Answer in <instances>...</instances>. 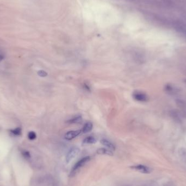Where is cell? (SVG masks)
Segmentation results:
<instances>
[{"label": "cell", "mask_w": 186, "mask_h": 186, "mask_svg": "<svg viewBox=\"0 0 186 186\" xmlns=\"http://www.w3.org/2000/svg\"><path fill=\"white\" fill-rule=\"evenodd\" d=\"M93 129V124L92 123H87L83 126V129L82 130V132L84 133H87L88 132H90Z\"/></svg>", "instance_id": "52a82bcc"}, {"label": "cell", "mask_w": 186, "mask_h": 186, "mask_svg": "<svg viewBox=\"0 0 186 186\" xmlns=\"http://www.w3.org/2000/svg\"><path fill=\"white\" fill-rule=\"evenodd\" d=\"M133 97L136 100L139 102H145L149 101V97L148 96V95L143 92L138 91L134 92L133 93Z\"/></svg>", "instance_id": "7a4b0ae2"}, {"label": "cell", "mask_w": 186, "mask_h": 186, "mask_svg": "<svg viewBox=\"0 0 186 186\" xmlns=\"http://www.w3.org/2000/svg\"><path fill=\"white\" fill-rule=\"evenodd\" d=\"M38 75L40 77L44 78V77H46L47 76V73L44 70H39L38 72Z\"/></svg>", "instance_id": "5bb4252c"}, {"label": "cell", "mask_w": 186, "mask_h": 186, "mask_svg": "<svg viewBox=\"0 0 186 186\" xmlns=\"http://www.w3.org/2000/svg\"><path fill=\"white\" fill-rule=\"evenodd\" d=\"M82 121V117L81 115H78L76 117L71 119L67 121V123L70 124L72 123H79Z\"/></svg>", "instance_id": "9c48e42d"}, {"label": "cell", "mask_w": 186, "mask_h": 186, "mask_svg": "<svg viewBox=\"0 0 186 186\" xmlns=\"http://www.w3.org/2000/svg\"><path fill=\"white\" fill-rule=\"evenodd\" d=\"M84 89L87 90V91L90 92V88L89 87V86H88V85H87V84H84Z\"/></svg>", "instance_id": "2e32d148"}, {"label": "cell", "mask_w": 186, "mask_h": 186, "mask_svg": "<svg viewBox=\"0 0 186 186\" xmlns=\"http://www.w3.org/2000/svg\"><path fill=\"white\" fill-rule=\"evenodd\" d=\"M180 156L182 160L186 163V150L182 149L180 151Z\"/></svg>", "instance_id": "8fae6325"}, {"label": "cell", "mask_w": 186, "mask_h": 186, "mask_svg": "<svg viewBox=\"0 0 186 186\" xmlns=\"http://www.w3.org/2000/svg\"><path fill=\"white\" fill-rule=\"evenodd\" d=\"M28 137L30 140H34L37 137V135L35 132L31 131V132H29Z\"/></svg>", "instance_id": "4fadbf2b"}, {"label": "cell", "mask_w": 186, "mask_h": 186, "mask_svg": "<svg viewBox=\"0 0 186 186\" xmlns=\"http://www.w3.org/2000/svg\"><path fill=\"white\" fill-rule=\"evenodd\" d=\"M97 140L94 137L89 136L88 137L86 138L83 141V143L85 144H95L96 143Z\"/></svg>", "instance_id": "30bf717a"}, {"label": "cell", "mask_w": 186, "mask_h": 186, "mask_svg": "<svg viewBox=\"0 0 186 186\" xmlns=\"http://www.w3.org/2000/svg\"><path fill=\"white\" fill-rule=\"evenodd\" d=\"M81 132H82V130L69 131V132H67L65 135V139L66 140H72L75 138L78 137V136L80 135Z\"/></svg>", "instance_id": "5b68a950"}, {"label": "cell", "mask_w": 186, "mask_h": 186, "mask_svg": "<svg viewBox=\"0 0 186 186\" xmlns=\"http://www.w3.org/2000/svg\"><path fill=\"white\" fill-rule=\"evenodd\" d=\"M79 152H80V149L77 147H74L70 149L66 155V163H69L71 160L76 157L78 154Z\"/></svg>", "instance_id": "3957f363"}, {"label": "cell", "mask_w": 186, "mask_h": 186, "mask_svg": "<svg viewBox=\"0 0 186 186\" xmlns=\"http://www.w3.org/2000/svg\"><path fill=\"white\" fill-rule=\"evenodd\" d=\"M131 168L133 170L141 172L144 174H149L151 172V169L150 168L145 166H144V165H141V164L135 165V166H131Z\"/></svg>", "instance_id": "277c9868"}, {"label": "cell", "mask_w": 186, "mask_h": 186, "mask_svg": "<svg viewBox=\"0 0 186 186\" xmlns=\"http://www.w3.org/2000/svg\"><path fill=\"white\" fill-rule=\"evenodd\" d=\"M97 153L99 155H107L109 156H113V154L111 151L105 149V148H100L97 150Z\"/></svg>", "instance_id": "ba28073f"}, {"label": "cell", "mask_w": 186, "mask_h": 186, "mask_svg": "<svg viewBox=\"0 0 186 186\" xmlns=\"http://www.w3.org/2000/svg\"><path fill=\"white\" fill-rule=\"evenodd\" d=\"M11 132L14 135H16V136H19L21 134V129L19 127H17V129L12 130Z\"/></svg>", "instance_id": "7c38bea8"}, {"label": "cell", "mask_w": 186, "mask_h": 186, "mask_svg": "<svg viewBox=\"0 0 186 186\" xmlns=\"http://www.w3.org/2000/svg\"><path fill=\"white\" fill-rule=\"evenodd\" d=\"M90 160V157L87 156V157L82 158L80 160H78V162L75 164L74 166L73 167L72 172H71V175L75 174L76 172L81 169L82 166H84L88 162H89Z\"/></svg>", "instance_id": "6da1fadb"}, {"label": "cell", "mask_w": 186, "mask_h": 186, "mask_svg": "<svg viewBox=\"0 0 186 186\" xmlns=\"http://www.w3.org/2000/svg\"><path fill=\"white\" fill-rule=\"evenodd\" d=\"M101 143L104 146H106L108 149L114 151L115 150V146L113 144H112L111 142L106 139H102L101 140Z\"/></svg>", "instance_id": "8992f818"}, {"label": "cell", "mask_w": 186, "mask_h": 186, "mask_svg": "<svg viewBox=\"0 0 186 186\" xmlns=\"http://www.w3.org/2000/svg\"><path fill=\"white\" fill-rule=\"evenodd\" d=\"M4 58H5V55H4L3 52L0 50V62L3 60Z\"/></svg>", "instance_id": "9a60e30c"}]
</instances>
